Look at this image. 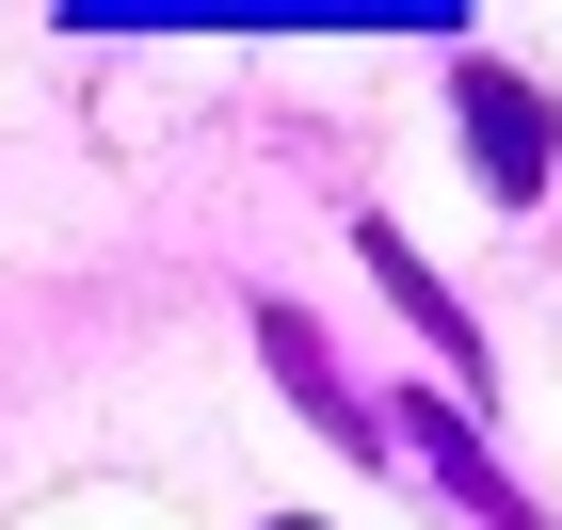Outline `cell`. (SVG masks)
<instances>
[{"label":"cell","instance_id":"cell-1","mask_svg":"<svg viewBox=\"0 0 562 530\" xmlns=\"http://www.w3.org/2000/svg\"><path fill=\"white\" fill-rule=\"evenodd\" d=\"M450 113H467V161H482V193H498V210H530V193L562 177V113H547V81L467 65V81H450Z\"/></svg>","mask_w":562,"mask_h":530},{"label":"cell","instance_id":"cell-2","mask_svg":"<svg viewBox=\"0 0 562 530\" xmlns=\"http://www.w3.org/2000/svg\"><path fill=\"white\" fill-rule=\"evenodd\" d=\"M273 530H322V515H273Z\"/></svg>","mask_w":562,"mask_h":530}]
</instances>
